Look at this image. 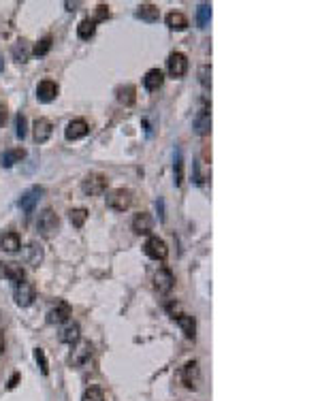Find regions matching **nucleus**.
<instances>
[{"mask_svg":"<svg viewBox=\"0 0 320 401\" xmlns=\"http://www.w3.org/2000/svg\"><path fill=\"white\" fill-rule=\"evenodd\" d=\"M167 26L171 28V30H186L188 28V18L184 13H179V11H171V13H167Z\"/></svg>","mask_w":320,"mask_h":401,"instance_id":"393cba45","label":"nucleus"},{"mask_svg":"<svg viewBox=\"0 0 320 401\" xmlns=\"http://www.w3.org/2000/svg\"><path fill=\"white\" fill-rule=\"evenodd\" d=\"M7 105H4V103H0V126H2V124L4 122H7Z\"/></svg>","mask_w":320,"mask_h":401,"instance_id":"4c0bfd02","label":"nucleus"},{"mask_svg":"<svg viewBox=\"0 0 320 401\" xmlns=\"http://www.w3.org/2000/svg\"><path fill=\"white\" fill-rule=\"evenodd\" d=\"M209 131H211V111H209V105L203 100L194 115V133L199 137H205V134H209Z\"/></svg>","mask_w":320,"mask_h":401,"instance_id":"39448f33","label":"nucleus"},{"mask_svg":"<svg viewBox=\"0 0 320 401\" xmlns=\"http://www.w3.org/2000/svg\"><path fill=\"white\" fill-rule=\"evenodd\" d=\"M26 133H28V120H26V115L19 111L18 114V131H15V134H18V139H24Z\"/></svg>","mask_w":320,"mask_h":401,"instance_id":"c9c22d12","label":"nucleus"},{"mask_svg":"<svg viewBox=\"0 0 320 401\" xmlns=\"http://www.w3.org/2000/svg\"><path fill=\"white\" fill-rule=\"evenodd\" d=\"M182 382L186 388H190V391H196V388H199V382H201L199 361H188V363L182 367Z\"/></svg>","mask_w":320,"mask_h":401,"instance_id":"423d86ee","label":"nucleus"},{"mask_svg":"<svg viewBox=\"0 0 320 401\" xmlns=\"http://www.w3.org/2000/svg\"><path fill=\"white\" fill-rule=\"evenodd\" d=\"M35 361H37V365L41 367V374L47 376L49 374V363H47V357H45L43 348H35Z\"/></svg>","mask_w":320,"mask_h":401,"instance_id":"f704fd0d","label":"nucleus"},{"mask_svg":"<svg viewBox=\"0 0 320 401\" xmlns=\"http://www.w3.org/2000/svg\"><path fill=\"white\" fill-rule=\"evenodd\" d=\"M81 401H105V393L98 386H88L81 395Z\"/></svg>","mask_w":320,"mask_h":401,"instance_id":"2f4dec72","label":"nucleus"},{"mask_svg":"<svg viewBox=\"0 0 320 401\" xmlns=\"http://www.w3.org/2000/svg\"><path fill=\"white\" fill-rule=\"evenodd\" d=\"M211 19V4L209 2H201L199 9H196V24L199 28H207Z\"/></svg>","mask_w":320,"mask_h":401,"instance_id":"a878e982","label":"nucleus"},{"mask_svg":"<svg viewBox=\"0 0 320 401\" xmlns=\"http://www.w3.org/2000/svg\"><path fill=\"white\" fill-rule=\"evenodd\" d=\"M115 96L124 107H132L134 100H137V88L132 83H126V86H120L115 90Z\"/></svg>","mask_w":320,"mask_h":401,"instance_id":"5701e85b","label":"nucleus"},{"mask_svg":"<svg viewBox=\"0 0 320 401\" xmlns=\"http://www.w3.org/2000/svg\"><path fill=\"white\" fill-rule=\"evenodd\" d=\"M64 7H66V11H75L79 7V2H64Z\"/></svg>","mask_w":320,"mask_h":401,"instance_id":"a19ab883","label":"nucleus"},{"mask_svg":"<svg viewBox=\"0 0 320 401\" xmlns=\"http://www.w3.org/2000/svg\"><path fill=\"white\" fill-rule=\"evenodd\" d=\"M107 207L113 211H126L132 205V192L126 188H115L111 192H107Z\"/></svg>","mask_w":320,"mask_h":401,"instance_id":"f257e3e1","label":"nucleus"},{"mask_svg":"<svg viewBox=\"0 0 320 401\" xmlns=\"http://www.w3.org/2000/svg\"><path fill=\"white\" fill-rule=\"evenodd\" d=\"M162 81H165V73L160 69H150L143 77V86H145V90H150V92L158 90L162 86Z\"/></svg>","mask_w":320,"mask_h":401,"instance_id":"b1692460","label":"nucleus"},{"mask_svg":"<svg viewBox=\"0 0 320 401\" xmlns=\"http://www.w3.org/2000/svg\"><path fill=\"white\" fill-rule=\"evenodd\" d=\"M107 18H109V7H107V4H98V7H96V15L92 18V21H94V24H98V21H103Z\"/></svg>","mask_w":320,"mask_h":401,"instance_id":"e433bc0d","label":"nucleus"},{"mask_svg":"<svg viewBox=\"0 0 320 401\" xmlns=\"http://www.w3.org/2000/svg\"><path fill=\"white\" fill-rule=\"evenodd\" d=\"M94 35H96V24H94L92 19L79 21V26H77V37L83 38V41H88V38H92Z\"/></svg>","mask_w":320,"mask_h":401,"instance_id":"cd10ccee","label":"nucleus"},{"mask_svg":"<svg viewBox=\"0 0 320 401\" xmlns=\"http://www.w3.org/2000/svg\"><path fill=\"white\" fill-rule=\"evenodd\" d=\"M13 58L18 62H28V58H30V45H28L26 41H19L13 45Z\"/></svg>","mask_w":320,"mask_h":401,"instance_id":"7c9ffc66","label":"nucleus"},{"mask_svg":"<svg viewBox=\"0 0 320 401\" xmlns=\"http://www.w3.org/2000/svg\"><path fill=\"white\" fill-rule=\"evenodd\" d=\"M35 297H37V290H35V284L32 282H21V284L15 286V303L19 307H30L35 303Z\"/></svg>","mask_w":320,"mask_h":401,"instance_id":"6e6552de","label":"nucleus"},{"mask_svg":"<svg viewBox=\"0 0 320 401\" xmlns=\"http://www.w3.org/2000/svg\"><path fill=\"white\" fill-rule=\"evenodd\" d=\"M131 227L137 235H148L151 230V227H154V220H151V216L148 211H139V213H134Z\"/></svg>","mask_w":320,"mask_h":401,"instance_id":"dca6fc26","label":"nucleus"},{"mask_svg":"<svg viewBox=\"0 0 320 401\" xmlns=\"http://www.w3.org/2000/svg\"><path fill=\"white\" fill-rule=\"evenodd\" d=\"M4 346H7V342H4V335L0 333V357L4 354Z\"/></svg>","mask_w":320,"mask_h":401,"instance_id":"ea45409f","label":"nucleus"},{"mask_svg":"<svg viewBox=\"0 0 320 401\" xmlns=\"http://www.w3.org/2000/svg\"><path fill=\"white\" fill-rule=\"evenodd\" d=\"M32 128H35V141L37 143L49 141V137H52V133H54V126H52V122H49L47 117H37Z\"/></svg>","mask_w":320,"mask_h":401,"instance_id":"f3484780","label":"nucleus"},{"mask_svg":"<svg viewBox=\"0 0 320 401\" xmlns=\"http://www.w3.org/2000/svg\"><path fill=\"white\" fill-rule=\"evenodd\" d=\"M173 320L177 323V326L184 331V335H186L188 340H194V337H196V323H194L192 316H188V314H177V316H173Z\"/></svg>","mask_w":320,"mask_h":401,"instance_id":"aec40b11","label":"nucleus"},{"mask_svg":"<svg viewBox=\"0 0 320 401\" xmlns=\"http://www.w3.org/2000/svg\"><path fill=\"white\" fill-rule=\"evenodd\" d=\"M88 133H90V126H88V122L83 120V117H75V120H71L69 124H66V128H64V137L69 141L83 139Z\"/></svg>","mask_w":320,"mask_h":401,"instance_id":"f8f14e48","label":"nucleus"},{"mask_svg":"<svg viewBox=\"0 0 320 401\" xmlns=\"http://www.w3.org/2000/svg\"><path fill=\"white\" fill-rule=\"evenodd\" d=\"M19 248H21V239L15 230H7V233L0 235V250L13 254V252H18Z\"/></svg>","mask_w":320,"mask_h":401,"instance_id":"412c9836","label":"nucleus"},{"mask_svg":"<svg viewBox=\"0 0 320 401\" xmlns=\"http://www.w3.org/2000/svg\"><path fill=\"white\" fill-rule=\"evenodd\" d=\"M143 252L148 258H151V261H165V258L169 256V248H167V244L160 237H150L143 246Z\"/></svg>","mask_w":320,"mask_h":401,"instance_id":"20e7f679","label":"nucleus"},{"mask_svg":"<svg viewBox=\"0 0 320 401\" xmlns=\"http://www.w3.org/2000/svg\"><path fill=\"white\" fill-rule=\"evenodd\" d=\"M0 278H7V280H11L15 286H18V284H21V282L26 280V271L18 263H2V261H0Z\"/></svg>","mask_w":320,"mask_h":401,"instance_id":"9d476101","label":"nucleus"},{"mask_svg":"<svg viewBox=\"0 0 320 401\" xmlns=\"http://www.w3.org/2000/svg\"><path fill=\"white\" fill-rule=\"evenodd\" d=\"M134 15H137L139 19L154 24V21H158V18H160V9L156 7V4H151V2H143V4H139L137 7V13Z\"/></svg>","mask_w":320,"mask_h":401,"instance_id":"4be33fe9","label":"nucleus"},{"mask_svg":"<svg viewBox=\"0 0 320 401\" xmlns=\"http://www.w3.org/2000/svg\"><path fill=\"white\" fill-rule=\"evenodd\" d=\"M58 340L62 342V344H69V346H75V344H79V340H81V326L77 325V323L66 325L64 329L60 331Z\"/></svg>","mask_w":320,"mask_h":401,"instance_id":"a211bd4d","label":"nucleus"},{"mask_svg":"<svg viewBox=\"0 0 320 401\" xmlns=\"http://www.w3.org/2000/svg\"><path fill=\"white\" fill-rule=\"evenodd\" d=\"M26 158V150L24 148H11L7 150L2 156H0V165H2V169H11L15 167L18 162H21Z\"/></svg>","mask_w":320,"mask_h":401,"instance_id":"6ab92c4d","label":"nucleus"},{"mask_svg":"<svg viewBox=\"0 0 320 401\" xmlns=\"http://www.w3.org/2000/svg\"><path fill=\"white\" fill-rule=\"evenodd\" d=\"M107 186H109V179L103 173H90L86 179L81 182V190L90 196H98L107 192Z\"/></svg>","mask_w":320,"mask_h":401,"instance_id":"f03ea898","label":"nucleus"},{"mask_svg":"<svg viewBox=\"0 0 320 401\" xmlns=\"http://www.w3.org/2000/svg\"><path fill=\"white\" fill-rule=\"evenodd\" d=\"M173 182H175V186H182L184 182V158H182V150H175V160H173Z\"/></svg>","mask_w":320,"mask_h":401,"instance_id":"bb28decb","label":"nucleus"},{"mask_svg":"<svg viewBox=\"0 0 320 401\" xmlns=\"http://www.w3.org/2000/svg\"><path fill=\"white\" fill-rule=\"evenodd\" d=\"M0 71H2V58H0Z\"/></svg>","mask_w":320,"mask_h":401,"instance_id":"37998d69","label":"nucleus"},{"mask_svg":"<svg viewBox=\"0 0 320 401\" xmlns=\"http://www.w3.org/2000/svg\"><path fill=\"white\" fill-rule=\"evenodd\" d=\"M41 194H43V188H41V186H32V188H28L24 194L19 196V201H18L19 210L26 211V213H30V211L37 207L38 199H41Z\"/></svg>","mask_w":320,"mask_h":401,"instance_id":"9b49d317","label":"nucleus"},{"mask_svg":"<svg viewBox=\"0 0 320 401\" xmlns=\"http://www.w3.org/2000/svg\"><path fill=\"white\" fill-rule=\"evenodd\" d=\"M43 261V250L41 246H37L35 241H32L30 246H28V254H26V263L32 265V267H38V263Z\"/></svg>","mask_w":320,"mask_h":401,"instance_id":"c756f323","label":"nucleus"},{"mask_svg":"<svg viewBox=\"0 0 320 401\" xmlns=\"http://www.w3.org/2000/svg\"><path fill=\"white\" fill-rule=\"evenodd\" d=\"M60 227V218H58V213H56L54 210H43L41 213H38V220H37V229H38V233L45 235V237H49L52 233H56Z\"/></svg>","mask_w":320,"mask_h":401,"instance_id":"7ed1b4c3","label":"nucleus"},{"mask_svg":"<svg viewBox=\"0 0 320 401\" xmlns=\"http://www.w3.org/2000/svg\"><path fill=\"white\" fill-rule=\"evenodd\" d=\"M69 316H71V306L66 301H60L47 312V323L49 325H62L69 320Z\"/></svg>","mask_w":320,"mask_h":401,"instance_id":"4468645a","label":"nucleus"},{"mask_svg":"<svg viewBox=\"0 0 320 401\" xmlns=\"http://www.w3.org/2000/svg\"><path fill=\"white\" fill-rule=\"evenodd\" d=\"M199 81L205 90H211V64H201L199 66Z\"/></svg>","mask_w":320,"mask_h":401,"instance_id":"72a5a7b5","label":"nucleus"},{"mask_svg":"<svg viewBox=\"0 0 320 401\" xmlns=\"http://www.w3.org/2000/svg\"><path fill=\"white\" fill-rule=\"evenodd\" d=\"M156 205H158V211H160V220H165V213H162V199H158Z\"/></svg>","mask_w":320,"mask_h":401,"instance_id":"79ce46f5","label":"nucleus"},{"mask_svg":"<svg viewBox=\"0 0 320 401\" xmlns=\"http://www.w3.org/2000/svg\"><path fill=\"white\" fill-rule=\"evenodd\" d=\"M52 43H54V38L52 37H43L41 38V41H38L37 45H35V47H32V54H35V56H47L49 54V49H52Z\"/></svg>","mask_w":320,"mask_h":401,"instance_id":"473e14b6","label":"nucleus"},{"mask_svg":"<svg viewBox=\"0 0 320 401\" xmlns=\"http://www.w3.org/2000/svg\"><path fill=\"white\" fill-rule=\"evenodd\" d=\"M167 69H169V75L171 77H184L186 75V71H188V58H186V54H182V52H173L169 56V60H167Z\"/></svg>","mask_w":320,"mask_h":401,"instance_id":"1a4fd4ad","label":"nucleus"},{"mask_svg":"<svg viewBox=\"0 0 320 401\" xmlns=\"http://www.w3.org/2000/svg\"><path fill=\"white\" fill-rule=\"evenodd\" d=\"M18 382H19V374H13V378L9 380V388H15L18 386Z\"/></svg>","mask_w":320,"mask_h":401,"instance_id":"58836bf2","label":"nucleus"},{"mask_svg":"<svg viewBox=\"0 0 320 401\" xmlns=\"http://www.w3.org/2000/svg\"><path fill=\"white\" fill-rule=\"evenodd\" d=\"M173 286H175V275H173V271L167 267H160L154 275V288L160 295H169L173 290Z\"/></svg>","mask_w":320,"mask_h":401,"instance_id":"0eeeda50","label":"nucleus"},{"mask_svg":"<svg viewBox=\"0 0 320 401\" xmlns=\"http://www.w3.org/2000/svg\"><path fill=\"white\" fill-rule=\"evenodd\" d=\"M58 92H60L58 83L52 81V79H43L37 86V98L41 100V103H52V100H56Z\"/></svg>","mask_w":320,"mask_h":401,"instance_id":"ddd939ff","label":"nucleus"},{"mask_svg":"<svg viewBox=\"0 0 320 401\" xmlns=\"http://www.w3.org/2000/svg\"><path fill=\"white\" fill-rule=\"evenodd\" d=\"M69 220H71V224L75 229H81L83 224H86V220H88V210L86 207H75V210L69 211Z\"/></svg>","mask_w":320,"mask_h":401,"instance_id":"c85d7f7f","label":"nucleus"},{"mask_svg":"<svg viewBox=\"0 0 320 401\" xmlns=\"http://www.w3.org/2000/svg\"><path fill=\"white\" fill-rule=\"evenodd\" d=\"M90 357H92V344L90 342H83L77 346V350H73V357H71V365L75 367V369H79V367H83L90 361Z\"/></svg>","mask_w":320,"mask_h":401,"instance_id":"2eb2a0df","label":"nucleus"}]
</instances>
